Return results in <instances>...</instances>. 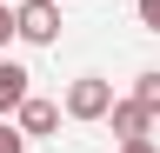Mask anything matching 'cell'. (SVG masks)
<instances>
[{
    "mask_svg": "<svg viewBox=\"0 0 160 153\" xmlns=\"http://www.w3.org/2000/svg\"><path fill=\"white\" fill-rule=\"evenodd\" d=\"M67 120H107L113 113V80H100V73H80V80L67 87Z\"/></svg>",
    "mask_w": 160,
    "mask_h": 153,
    "instance_id": "6da1fadb",
    "label": "cell"
},
{
    "mask_svg": "<svg viewBox=\"0 0 160 153\" xmlns=\"http://www.w3.org/2000/svg\"><path fill=\"white\" fill-rule=\"evenodd\" d=\"M13 27L27 47H53L60 40V0H20L13 7Z\"/></svg>",
    "mask_w": 160,
    "mask_h": 153,
    "instance_id": "7a4b0ae2",
    "label": "cell"
},
{
    "mask_svg": "<svg viewBox=\"0 0 160 153\" xmlns=\"http://www.w3.org/2000/svg\"><path fill=\"white\" fill-rule=\"evenodd\" d=\"M107 127H113V140H153V113L140 107L133 93H127V100H113V113H107Z\"/></svg>",
    "mask_w": 160,
    "mask_h": 153,
    "instance_id": "3957f363",
    "label": "cell"
},
{
    "mask_svg": "<svg viewBox=\"0 0 160 153\" xmlns=\"http://www.w3.org/2000/svg\"><path fill=\"white\" fill-rule=\"evenodd\" d=\"M27 80H33V73L20 67V60H0V113H20V107L33 100V87H27Z\"/></svg>",
    "mask_w": 160,
    "mask_h": 153,
    "instance_id": "277c9868",
    "label": "cell"
},
{
    "mask_svg": "<svg viewBox=\"0 0 160 153\" xmlns=\"http://www.w3.org/2000/svg\"><path fill=\"white\" fill-rule=\"evenodd\" d=\"M60 113H67V107H53V100H27V107L13 113V127L27 133V140H47V133L60 127Z\"/></svg>",
    "mask_w": 160,
    "mask_h": 153,
    "instance_id": "5b68a950",
    "label": "cell"
},
{
    "mask_svg": "<svg viewBox=\"0 0 160 153\" xmlns=\"http://www.w3.org/2000/svg\"><path fill=\"white\" fill-rule=\"evenodd\" d=\"M133 100L160 120V67H147V73H133Z\"/></svg>",
    "mask_w": 160,
    "mask_h": 153,
    "instance_id": "8992f818",
    "label": "cell"
},
{
    "mask_svg": "<svg viewBox=\"0 0 160 153\" xmlns=\"http://www.w3.org/2000/svg\"><path fill=\"white\" fill-rule=\"evenodd\" d=\"M0 153H27V133L7 127V120H0Z\"/></svg>",
    "mask_w": 160,
    "mask_h": 153,
    "instance_id": "52a82bcc",
    "label": "cell"
},
{
    "mask_svg": "<svg viewBox=\"0 0 160 153\" xmlns=\"http://www.w3.org/2000/svg\"><path fill=\"white\" fill-rule=\"evenodd\" d=\"M133 13H140V27L160 33V0H133Z\"/></svg>",
    "mask_w": 160,
    "mask_h": 153,
    "instance_id": "ba28073f",
    "label": "cell"
},
{
    "mask_svg": "<svg viewBox=\"0 0 160 153\" xmlns=\"http://www.w3.org/2000/svg\"><path fill=\"white\" fill-rule=\"evenodd\" d=\"M13 33H20V27H13V7L0 0V60H7V40H13Z\"/></svg>",
    "mask_w": 160,
    "mask_h": 153,
    "instance_id": "9c48e42d",
    "label": "cell"
},
{
    "mask_svg": "<svg viewBox=\"0 0 160 153\" xmlns=\"http://www.w3.org/2000/svg\"><path fill=\"white\" fill-rule=\"evenodd\" d=\"M120 153H160L153 140H120Z\"/></svg>",
    "mask_w": 160,
    "mask_h": 153,
    "instance_id": "30bf717a",
    "label": "cell"
}]
</instances>
